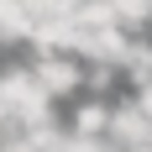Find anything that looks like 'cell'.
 <instances>
[{"label": "cell", "mask_w": 152, "mask_h": 152, "mask_svg": "<svg viewBox=\"0 0 152 152\" xmlns=\"http://www.w3.org/2000/svg\"><path fill=\"white\" fill-rule=\"evenodd\" d=\"M0 105L11 110V121L21 126V131L58 126V115H53V94L37 84L31 68H5V74H0Z\"/></svg>", "instance_id": "1"}, {"label": "cell", "mask_w": 152, "mask_h": 152, "mask_svg": "<svg viewBox=\"0 0 152 152\" xmlns=\"http://www.w3.org/2000/svg\"><path fill=\"white\" fill-rule=\"evenodd\" d=\"M31 74H37V84H42L53 100H68V94L84 89V58H79V53H37Z\"/></svg>", "instance_id": "2"}, {"label": "cell", "mask_w": 152, "mask_h": 152, "mask_svg": "<svg viewBox=\"0 0 152 152\" xmlns=\"http://www.w3.org/2000/svg\"><path fill=\"white\" fill-rule=\"evenodd\" d=\"M110 142L121 152H152V115L137 94L131 100H115V115H110Z\"/></svg>", "instance_id": "3"}, {"label": "cell", "mask_w": 152, "mask_h": 152, "mask_svg": "<svg viewBox=\"0 0 152 152\" xmlns=\"http://www.w3.org/2000/svg\"><path fill=\"white\" fill-rule=\"evenodd\" d=\"M110 115H115V105L110 100H94V94H84L74 105V121H68V131L74 137H110Z\"/></svg>", "instance_id": "4"}, {"label": "cell", "mask_w": 152, "mask_h": 152, "mask_svg": "<svg viewBox=\"0 0 152 152\" xmlns=\"http://www.w3.org/2000/svg\"><path fill=\"white\" fill-rule=\"evenodd\" d=\"M31 31H37V21H31L26 5H5V11H0V47L31 42Z\"/></svg>", "instance_id": "5"}, {"label": "cell", "mask_w": 152, "mask_h": 152, "mask_svg": "<svg viewBox=\"0 0 152 152\" xmlns=\"http://www.w3.org/2000/svg\"><path fill=\"white\" fill-rule=\"evenodd\" d=\"M110 11L121 21V31H131V37H142L152 26V0H110Z\"/></svg>", "instance_id": "6"}, {"label": "cell", "mask_w": 152, "mask_h": 152, "mask_svg": "<svg viewBox=\"0 0 152 152\" xmlns=\"http://www.w3.org/2000/svg\"><path fill=\"white\" fill-rule=\"evenodd\" d=\"M5 126H16V121H11V110H5V105H0V131H5Z\"/></svg>", "instance_id": "7"}, {"label": "cell", "mask_w": 152, "mask_h": 152, "mask_svg": "<svg viewBox=\"0 0 152 152\" xmlns=\"http://www.w3.org/2000/svg\"><path fill=\"white\" fill-rule=\"evenodd\" d=\"M5 5H21V0H0V11H5Z\"/></svg>", "instance_id": "8"}]
</instances>
